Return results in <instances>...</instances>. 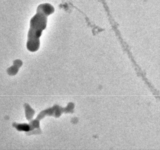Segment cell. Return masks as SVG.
I'll return each instance as SVG.
<instances>
[{
	"instance_id": "obj_3",
	"label": "cell",
	"mask_w": 160,
	"mask_h": 150,
	"mask_svg": "<svg viewBox=\"0 0 160 150\" xmlns=\"http://www.w3.org/2000/svg\"><path fill=\"white\" fill-rule=\"evenodd\" d=\"M13 126L18 131H24L25 132L30 131V126H29V125L27 124H18L15 123L13 124Z\"/></svg>"
},
{
	"instance_id": "obj_2",
	"label": "cell",
	"mask_w": 160,
	"mask_h": 150,
	"mask_svg": "<svg viewBox=\"0 0 160 150\" xmlns=\"http://www.w3.org/2000/svg\"><path fill=\"white\" fill-rule=\"evenodd\" d=\"M24 107H25V114L27 119L28 121H31L35 113V111L27 103L24 104Z\"/></svg>"
},
{
	"instance_id": "obj_1",
	"label": "cell",
	"mask_w": 160,
	"mask_h": 150,
	"mask_svg": "<svg viewBox=\"0 0 160 150\" xmlns=\"http://www.w3.org/2000/svg\"><path fill=\"white\" fill-rule=\"evenodd\" d=\"M14 65L13 67L9 69L8 73L10 75H15L18 72L19 68L21 67L22 65V62L19 60L15 61L14 63Z\"/></svg>"
}]
</instances>
